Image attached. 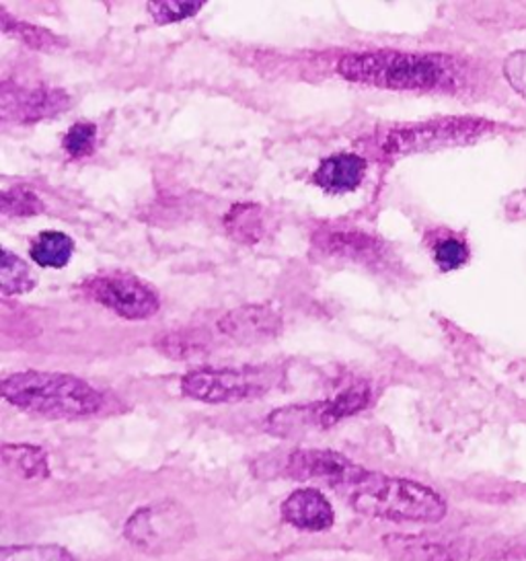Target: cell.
I'll use <instances>...</instances> for the list:
<instances>
[{
  "instance_id": "6da1fadb",
  "label": "cell",
  "mask_w": 526,
  "mask_h": 561,
  "mask_svg": "<svg viewBox=\"0 0 526 561\" xmlns=\"http://www.w3.org/2000/svg\"><path fill=\"white\" fill-rule=\"evenodd\" d=\"M338 72L352 83L393 91H434L453 81V62L441 54L415 51H356L347 54Z\"/></svg>"
},
{
  "instance_id": "7a4b0ae2",
  "label": "cell",
  "mask_w": 526,
  "mask_h": 561,
  "mask_svg": "<svg viewBox=\"0 0 526 561\" xmlns=\"http://www.w3.org/2000/svg\"><path fill=\"white\" fill-rule=\"evenodd\" d=\"M2 397L23 412L54 420L89 417L103 410V396L98 389L62 373H15L2 380Z\"/></svg>"
},
{
  "instance_id": "3957f363",
  "label": "cell",
  "mask_w": 526,
  "mask_h": 561,
  "mask_svg": "<svg viewBox=\"0 0 526 561\" xmlns=\"http://www.w3.org/2000/svg\"><path fill=\"white\" fill-rule=\"evenodd\" d=\"M347 500L361 514L395 523H438L446 516V502L432 488L373 471Z\"/></svg>"
},
{
  "instance_id": "277c9868",
  "label": "cell",
  "mask_w": 526,
  "mask_h": 561,
  "mask_svg": "<svg viewBox=\"0 0 526 561\" xmlns=\"http://www.w3.org/2000/svg\"><path fill=\"white\" fill-rule=\"evenodd\" d=\"M278 368H197L181 379V391L202 403H232L262 397L278 385Z\"/></svg>"
},
{
  "instance_id": "5b68a950",
  "label": "cell",
  "mask_w": 526,
  "mask_h": 561,
  "mask_svg": "<svg viewBox=\"0 0 526 561\" xmlns=\"http://www.w3.org/2000/svg\"><path fill=\"white\" fill-rule=\"evenodd\" d=\"M124 533L134 547L152 558H161L180 551L194 537L196 527L190 512L167 500L134 512Z\"/></svg>"
},
{
  "instance_id": "8992f818",
  "label": "cell",
  "mask_w": 526,
  "mask_h": 561,
  "mask_svg": "<svg viewBox=\"0 0 526 561\" xmlns=\"http://www.w3.org/2000/svg\"><path fill=\"white\" fill-rule=\"evenodd\" d=\"M370 403V389L364 382H356L325 401L311 405H290L276 410L267 417V430L282 438H293L311 430L333 428L345 417L366 410Z\"/></svg>"
},
{
  "instance_id": "52a82bcc",
  "label": "cell",
  "mask_w": 526,
  "mask_h": 561,
  "mask_svg": "<svg viewBox=\"0 0 526 561\" xmlns=\"http://www.w3.org/2000/svg\"><path fill=\"white\" fill-rule=\"evenodd\" d=\"M490 124L477 117H441L418 124L397 126L385 136L382 150L387 157H405L415 152L459 147L473 142L483 133H488Z\"/></svg>"
},
{
  "instance_id": "ba28073f",
  "label": "cell",
  "mask_w": 526,
  "mask_h": 561,
  "mask_svg": "<svg viewBox=\"0 0 526 561\" xmlns=\"http://www.w3.org/2000/svg\"><path fill=\"white\" fill-rule=\"evenodd\" d=\"M312 255L325 264L358 265L366 270H382L389 264L391 253L387 243L370 232L331 225L312 234Z\"/></svg>"
},
{
  "instance_id": "9c48e42d",
  "label": "cell",
  "mask_w": 526,
  "mask_h": 561,
  "mask_svg": "<svg viewBox=\"0 0 526 561\" xmlns=\"http://www.w3.org/2000/svg\"><path fill=\"white\" fill-rule=\"evenodd\" d=\"M84 288L95 302L130 321L150 319L161 307L159 295L147 282L124 272L95 276L87 282Z\"/></svg>"
},
{
  "instance_id": "30bf717a",
  "label": "cell",
  "mask_w": 526,
  "mask_h": 561,
  "mask_svg": "<svg viewBox=\"0 0 526 561\" xmlns=\"http://www.w3.org/2000/svg\"><path fill=\"white\" fill-rule=\"evenodd\" d=\"M284 471L288 478L298 481H319L347 495L352 494L370 473L335 450L319 448L295 450L293 455H288Z\"/></svg>"
},
{
  "instance_id": "8fae6325",
  "label": "cell",
  "mask_w": 526,
  "mask_h": 561,
  "mask_svg": "<svg viewBox=\"0 0 526 561\" xmlns=\"http://www.w3.org/2000/svg\"><path fill=\"white\" fill-rule=\"evenodd\" d=\"M70 107V95L62 89L21 87L4 81L0 87V116L13 124H32L58 116Z\"/></svg>"
},
{
  "instance_id": "7c38bea8",
  "label": "cell",
  "mask_w": 526,
  "mask_h": 561,
  "mask_svg": "<svg viewBox=\"0 0 526 561\" xmlns=\"http://www.w3.org/2000/svg\"><path fill=\"white\" fill-rule=\"evenodd\" d=\"M284 328V317L278 307L265 305H243L232 309L218 321L222 335L241 346H262L276 340Z\"/></svg>"
},
{
  "instance_id": "4fadbf2b",
  "label": "cell",
  "mask_w": 526,
  "mask_h": 561,
  "mask_svg": "<svg viewBox=\"0 0 526 561\" xmlns=\"http://www.w3.org/2000/svg\"><path fill=\"white\" fill-rule=\"evenodd\" d=\"M282 516L293 527L309 533L328 530L335 520L331 502L319 490L312 488L296 490L288 495L282 504Z\"/></svg>"
},
{
  "instance_id": "5bb4252c",
  "label": "cell",
  "mask_w": 526,
  "mask_h": 561,
  "mask_svg": "<svg viewBox=\"0 0 526 561\" xmlns=\"http://www.w3.org/2000/svg\"><path fill=\"white\" fill-rule=\"evenodd\" d=\"M389 553L403 561H462L467 549L457 541L432 539L424 535H389L385 537Z\"/></svg>"
},
{
  "instance_id": "9a60e30c",
  "label": "cell",
  "mask_w": 526,
  "mask_h": 561,
  "mask_svg": "<svg viewBox=\"0 0 526 561\" xmlns=\"http://www.w3.org/2000/svg\"><path fill=\"white\" fill-rule=\"evenodd\" d=\"M366 175V161L354 152H338L317 167L312 182L329 194H347L358 190Z\"/></svg>"
},
{
  "instance_id": "2e32d148",
  "label": "cell",
  "mask_w": 526,
  "mask_h": 561,
  "mask_svg": "<svg viewBox=\"0 0 526 561\" xmlns=\"http://www.w3.org/2000/svg\"><path fill=\"white\" fill-rule=\"evenodd\" d=\"M32 260L39 267L49 270H62L70 264L75 253V241L62 231H44L37 234L33 241Z\"/></svg>"
},
{
  "instance_id": "e0dca14e",
  "label": "cell",
  "mask_w": 526,
  "mask_h": 561,
  "mask_svg": "<svg viewBox=\"0 0 526 561\" xmlns=\"http://www.w3.org/2000/svg\"><path fill=\"white\" fill-rule=\"evenodd\" d=\"M2 459L7 467L15 469L23 478L44 479L49 476L48 455L39 446L4 445Z\"/></svg>"
},
{
  "instance_id": "ac0fdd59",
  "label": "cell",
  "mask_w": 526,
  "mask_h": 561,
  "mask_svg": "<svg viewBox=\"0 0 526 561\" xmlns=\"http://www.w3.org/2000/svg\"><path fill=\"white\" fill-rule=\"evenodd\" d=\"M35 276L32 267L25 264L19 255L9 249H2L0 253V290L4 297L25 295L35 288Z\"/></svg>"
},
{
  "instance_id": "d6986e66",
  "label": "cell",
  "mask_w": 526,
  "mask_h": 561,
  "mask_svg": "<svg viewBox=\"0 0 526 561\" xmlns=\"http://www.w3.org/2000/svg\"><path fill=\"white\" fill-rule=\"evenodd\" d=\"M0 25H2L4 34L13 35L15 39H21L23 44H27L33 50L52 51L65 48L66 46L65 39H60L58 35L52 34L49 30L13 19L4 9H2V15H0Z\"/></svg>"
},
{
  "instance_id": "ffe728a7",
  "label": "cell",
  "mask_w": 526,
  "mask_h": 561,
  "mask_svg": "<svg viewBox=\"0 0 526 561\" xmlns=\"http://www.w3.org/2000/svg\"><path fill=\"white\" fill-rule=\"evenodd\" d=\"M227 229L241 243H258L265 232L263 208L258 204H237L227 218Z\"/></svg>"
},
{
  "instance_id": "44dd1931",
  "label": "cell",
  "mask_w": 526,
  "mask_h": 561,
  "mask_svg": "<svg viewBox=\"0 0 526 561\" xmlns=\"http://www.w3.org/2000/svg\"><path fill=\"white\" fill-rule=\"evenodd\" d=\"M155 346L169 358L185 360L206 352V337L202 331H169L157 337Z\"/></svg>"
},
{
  "instance_id": "7402d4cb",
  "label": "cell",
  "mask_w": 526,
  "mask_h": 561,
  "mask_svg": "<svg viewBox=\"0 0 526 561\" xmlns=\"http://www.w3.org/2000/svg\"><path fill=\"white\" fill-rule=\"evenodd\" d=\"M44 202L27 185H15L2 192L0 196V215L4 218H25L42 215Z\"/></svg>"
},
{
  "instance_id": "603a6c76",
  "label": "cell",
  "mask_w": 526,
  "mask_h": 561,
  "mask_svg": "<svg viewBox=\"0 0 526 561\" xmlns=\"http://www.w3.org/2000/svg\"><path fill=\"white\" fill-rule=\"evenodd\" d=\"M0 561H75V558L58 545H15L0 551Z\"/></svg>"
},
{
  "instance_id": "cb8c5ba5",
  "label": "cell",
  "mask_w": 526,
  "mask_h": 561,
  "mask_svg": "<svg viewBox=\"0 0 526 561\" xmlns=\"http://www.w3.org/2000/svg\"><path fill=\"white\" fill-rule=\"evenodd\" d=\"M206 2L202 0H161V2H148V13L159 25L180 23L185 19L194 18Z\"/></svg>"
},
{
  "instance_id": "d4e9b609",
  "label": "cell",
  "mask_w": 526,
  "mask_h": 561,
  "mask_svg": "<svg viewBox=\"0 0 526 561\" xmlns=\"http://www.w3.org/2000/svg\"><path fill=\"white\" fill-rule=\"evenodd\" d=\"M432 253H434V262L444 272L459 270L469 260V248L459 237H443V239H438L434 243V248H432Z\"/></svg>"
},
{
  "instance_id": "484cf974",
  "label": "cell",
  "mask_w": 526,
  "mask_h": 561,
  "mask_svg": "<svg viewBox=\"0 0 526 561\" xmlns=\"http://www.w3.org/2000/svg\"><path fill=\"white\" fill-rule=\"evenodd\" d=\"M95 140H98V126L89 124V122H81V124H75L66 133L65 150L75 159L89 157L95 150Z\"/></svg>"
},
{
  "instance_id": "4316f807",
  "label": "cell",
  "mask_w": 526,
  "mask_h": 561,
  "mask_svg": "<svg viewBox=\"0 0 526 561\" xmlns=\"http://www.w3.org/2000/svg\"><path fill=\"white\" fill-rule=\"evenodd\" d=\"M504 75L516 93L526 100V50L510 54L504 62Z\"/></svg>"
}]
</instances>
